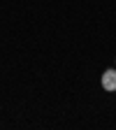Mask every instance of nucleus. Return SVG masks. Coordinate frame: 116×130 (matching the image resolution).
Instances as JSON below:
<instances>
[{"mask_svg": "<svg viewBox=\"0 0 116 130\" xmlns=\"http://www.w3.org/2000/svg\"><path fill=\"white\" fill-rule=\"evenodd\" d=\"M102 88L105 91H116V70H105V74H102Z\"/></svg>", "mask_w": 116, "mask_h": 130, "instance_id": "obj_1", "label": "nucleus"}]
</instances>
